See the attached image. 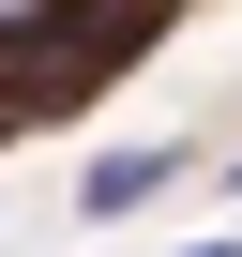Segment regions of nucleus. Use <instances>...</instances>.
Masks as SVG:
<instances>
[{
  "mask_svg": "<svg viewBox=\"0 0 242 257\" xmlns=\"http://www.w3.org/2000/svg\"><path fill=\"white\" fill-rule=\"evenodd\" d=\"M167 182H182V152H106V167L76 182V212L106 227V212H137V197H167Z\"/></svg>",
  "mask_w": 242,
  "mask_h": 257,
  "instance_id": "nucleus-1",
  "label": "nucleus"
},
{
  "mask_svg": "<svg viewBox=\"0 0 242 257\" xmlns=\"http://www.w3.org/2000/svg\"><path fill=\"white\" fill-rule=\"evenodd\" d=\"M182 257H242V242H182Z\"/></svg>",
  "mask_w": 242,
  "mask_h": 257,
  "instance_id": "nucleus-2",
  "label": "nucleus"
}]
</instances>
